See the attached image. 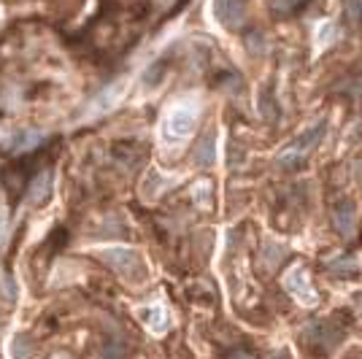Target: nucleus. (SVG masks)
Wrapping results in <instances>:
<instances>
[{"instance_id": "nucleus-15", "label": "nucleus", "mask_w": 362, "mask_h": 359, "mask_svg": "<svg viewBox=\"0 0 362 359\" xmlns=\"http://www.w3.org/2000/svg\"><path fill=\"white\" fill-rule=\"evenodd\" d=\"M119 357H122V351H117V349H111V351L103 354V359H119Z\"/></svg>"}, {"instance_id": "nucleus-13", "label": "nucleus", "mask_w": 362, "mask_h": 359, "mask_svg": "<svg viewBox=\"0 0 362 359\" xmlns=\"http://www.w3.org/2000/svg\"><path fill=\"white\" fill-rule=\"evenodd\" d=\"M38 141H41V135H38V132H28L25 138H19V141L14 143V149H17V152H25V149H33V146H35V143H38Z\"/></svg>"}, {"instance_id": "nucleus-1", "label": "nucleus", "mask_w": 362, "mask_h": 359, "mask_svg": "<svg viewBox=\"0 0 362 359\" xmlns=\"http://www.w3.org/2000/svg\"><path fill=\"white\" fill-rule=\"evenodd\" d=\"M195 130V108L190 103H176L165 116L163 135L168 141H184Z\"/></svg>"}, {"instance_id": "nucleus-17", "label": "nucleus", "mask_w": 362, "mask_h": 359, "mask_svg": "<svg viewBox=\"0 0 362 359\" xmlns=\"http://www.w3.org/2000/svg\"><path fill=\"white\" fill-rule=\"evenodd\" d=\"M52 359H68V357H66V354H54Z\"/></svg>"}, {"instance_id": "nucleus-7", "label": "nucleus", "mask_w": 362, "mask_h": 359, "mask_svg": "<svg viewBox=\"0 0 362 359\" xmlns=\"http://www.w3.org/2000/svg\"><path fill=\"white\" fill-rule=\"evenodd\" d=\"M332 222H335V227L341 235H352L354 232V208L352 205H338L335 208V214H332Z\"/></svg>"}, {"instance_id": "nucleus-2", "label": "nucleus", "mask_w": 362, "mask_h": 359, "mask_svg": "<svg viewBox=\"0 0 362 359\" xmlns=\"http://www.w3.org/2000/svg\"><path fill=\"white\" fill-rule=\"evenodd\" d=\"M284 289L295 297L300 305H316V292L308 281V273L303 267H292L287 276H284Z\"/></svg>"}, {"instance_id": "nucleus-6", "label": "nucleus", "mask_w": 362, "mask_h": 359, "mask_svg": "<svg viewBox=\"0 0 362 359\" xmlns=\"http://www.w3.org/2000/svg\"><path fill=\"white\" fill-rule=\"evenodd\" d=\"M214 11L225 25H235L241 19V3L238 0H214Z\"/></svg>"}, {"instance_id": "nucleus-18", "label": "nucleus", "mask_w": 362, "mask_h": 359, "mask_svg": "<svg viewBox=\"0 0 362 359\" xmlns=\"http://www.w3.org/2000/svg\"><path fill=\"white\" fill-rule=\"evenodd\" d=\"M235 359H246V357H235Z\"/></svg>"}, {"instance_id": "nucleus-14", "label": "nucleus", "mask_w": 362, "mask_h": 359, "mask_svg": "<svg viewBox=\"0 0 362 359\" xmlns=\"http://www.w3.org/2000/svg\"><path fill=\"white\" fill-rule=\"evenodd\" d=\"M349 17H352V19H360L362 17V0H352V3H349Z\"/></svg>"}, {"instance_id": "nucleus-11", "label": "nucleus", "mask_w": 362, "mask_h": 359, "mask_svg": "<svg viewBox=\"0 0 362 359\" xmlns=\"http://www.w3.org/2000/svg\"><path fill=\"white\" fill-rule=\"evenodd\" d=\"M49 192V176L43 173V176H38L33 184V189H30V203H41L43 197Z\"/></svg>"}, {"instance_id": "nucleus-4", "label": "nucleus", "mask_w": 362, "mask_h": 359, "mask_svg": "<svg viewBox=\"0 0 362 359\" xmlns=\"http://www.w3.org/2000/svg\"><path fill=\"white\" fill-rule=\"evenodd\" d=\"M100 260L108 262L117 273L122 276H130V270L138 267V254L132 249H125V246H114V249H103L100 252Z\"/></svg>"}, {"instance_id": "nucleus-12", "label": "nucleus", "mask_w": 362, "mask_h": 359, "mask_svg": "<svg viewBox=\"0 0 362 359\" xmlns=\"http://www.w3.org/2000/svg\"><path fill=\"white\" fill-rule=\"evenodd\" d=\"M330 270L332 273H338V276H349V273H354L357 270V262L354 260H338L330 265Z\"/></svg>"}, {"instance_id": "nucleus-8", "label": "nucleus", "mask_w": 362, "mask_h": 359, "mask_svg": "<svg viewBox=\"0 0 362 359\" xmlns=\"http://www.w3.org/2000/svg\"><path fill=\"white\" fill-rule=\"evenodd\" d=\"M217 160V141L208 135V138H203L198 143V149H195V163L200 167H208V165H214Z\"/></svg>"}, {"instance_id": "nucleus-3", "label": "nucleus", "mask_w": 362, "mask_h": 359, "mask_svg": "<svg viewBox=\"0 0 362 359\" xmlns=\"http://www.w3.org/2000/svg\"><path fill=\"white\" fill-rule=\"evenodd\" d=\"M322 132H325V127H322V125H316L311 132L300 135V138H297L287 152H281V154H279V165H281V167H295V165L300 163V160H303V157H305L314 146H316V141H319V135H322Z\"/></svg>"}, {"instance_id": "nucleus-16", "label": "nucleus", "mask_w": 362, "mask_h": 359, "mask_svg": "<svg viewBox=\"0 0 362 359\" xmlns=\"http://www.w3.org/2000/svg\"><path fill=\"white\" fill-rule=\"evenodd\" d=\"M300 0H279V8H290V6H295Z\"/></svg>"}, {"instance_id": "nucleus-5", "label": "nucleus", "mask_w": 362, "mask_h": 359, "mask_svg": "<svg viewBox=\"0 0 362 359\" xmlns=\"http://www.w3.org/2000/svg\"><path fill=\"white\" fill-rule=\"evenodd\" d=\"M141 322L146 325L149 332L163 335V332H168V327H170V316H168V311H165L163 305H152V308L141 311Z\"/></svg>"}, {"instance_id": "nucleus-10", "label": "nucleus", "mask_w": 362, "mask_h": 359, "mask_svg": "<svg viewBox=\"0 0 362 359\" xmlns=\"http://www.w3.org/2000/svg\"><path fill=\"white\" fill-rule=\"evenodd\" d=\"M11 357L14 359H30L33 357V346H30V340L28 338H14V343H11Z\"/></svg>"}, {"instance_id": "nucleus-9", "label": "nucleus", "mask_w": 362, "mask_h": 359, "mask_svg": "<svg viewBox=\"0 0 362 359\" xmlns=\"http://www.w3.org/2000/svg\"><path fill=\"white\" fill-rule=\"evenodd\" d=\"M192 200L198 203L200 208H208L211 200H214V187H211L208 181H198V184L192 187Z\"/></svg>"}]
</instances>
